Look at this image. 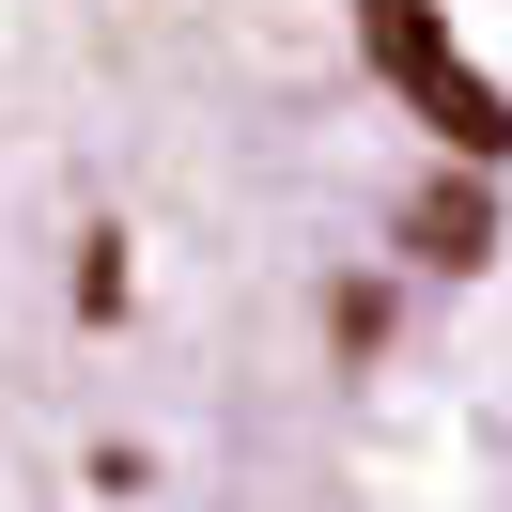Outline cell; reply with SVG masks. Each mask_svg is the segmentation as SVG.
<instances>
[{"label":"cell","mask_w":512,"mask_h":512,"mask_svg":"<svg viewBox=\"0 0 512 512\" xmlns=\"http://www.w3.org/2000/svg\"><path fill=\"white\" fill-rule=\"evenodd\" d=\"M404 94H419V125H435V140H450L466 171H512V94H497V78L435 63V78H404Z\"/></svg>","instance_id":"6da1fadb"},{"label":"cell","mask_w":512,"mask_h":512,"mask_svg":"<svg viewBox=\"0 0 512 512\" xmlns=\"http://www.w3.org/2000/svg\"><path fill=\"white\" fill-rule=\"evenodd\" d=\"M357 47H373V78L404 94V78L450 63V16H435V0H357Z\"/></svg>","instance_id":"3957f363"},{"label":"cell","mask_w":512,"mask_h":512,"mask_svg":"<svg viewBox=\"0 0 512 512\" xmlns=\"http://www.w3.org/2000/svg\"><path fill=\"white\" fill-rule=\"evenodd\" d=\"M404 233L435 264H497V187H481V171H435V187L404 202Z\"/></svg>","instance_id":"7a4b0ae2"}]
</instances>
